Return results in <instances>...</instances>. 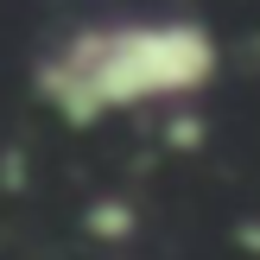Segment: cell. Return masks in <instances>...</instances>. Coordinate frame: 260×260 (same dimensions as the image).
<instances>
[{
	"instance_id": "obj_1",
	"label": "cell",
	"mask_w": 260,
	"mask_h": 260,
	"mask_svg": "<svg viewBox=\"0 0 260 260\" xmlns=\"http://www.w3.org/2000/svg\"><path fill=\"white\" fill-rule=\"evenodd\" d=\"M210 70V45L197 32H172V25H140V32H102L70 45V57L51 63L45 89L70 114L121 108V102L146 95H178Z\"/></svg>"
}]
</instances>
